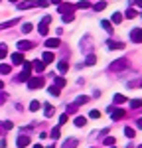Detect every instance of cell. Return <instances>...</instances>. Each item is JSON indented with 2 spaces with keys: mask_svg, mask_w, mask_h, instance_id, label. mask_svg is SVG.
<instances>
[{
  "mask_svg": "<svg viewBox=\"0 0 142 148\" xmlns=\"http://www.w3.org/2000/svg\"><path fill=\"white\" fill-rule=\"evenodd\" d=\"M65 83H67V81L63 79V77H55V87L61 89V87H65Z\"/></svg>",
  "mask_w": 142,
  "mask_h": 148,
  "instance_id": "obj_34",
  "label": "cell"
},
{
  "mask_svg": "<svg viewBox=\"0 0 142 148\" xmlns=\"http://www.w3.org/2000/svg\"><path fill=\"white\" fill-rule=\"evenodd\" d=\"M140 85H142V81H140Z\"/></svg>",
  "mask_w": 142,
  "mask_h": 148,
  "instance_id": "obj_56",
  "label": "cell"
},
{
  "mask_svg": "<svg viewBox=\"0 0 142 148\" xmlns=\"http://www.w3.org/2000/svg\"><path fill=\"white\" fill-rule=\"evenodd\" d=\"M26 83H28V89H30V91H34V89L44 87V77H30Z\"/></svg>",
  "mask_w": 142,
  "mask_h": 148,
  "instance_id": "obj_3",
  "label": "cell"
},
{
  "mask_svg": "<svg viewBox=\"0 0 142 148\" xmlns=\"http://www.w3.org/2000/svg\"><path fill=\"white\" fill-rule=\"evenodd\" d=\"M28 79H30V73H28V71H22V73L16 77V81H18V83H24V81H28Z\"/></svg>",
  "mask_w": 142,
  "mask_h": 148,
  "instance_id": "obj_22",
  "label": "cell"
},
{
  "mask_svg": "<svg viewBox=\"0 0 142 148\" xmlns=\"http://www.w3.org/2000/svg\"><path fill=\"white\" fill-rule=\"evenodd\" d=\"M6 99H8V95H6V93H0V105L6 103Z\"/></svg>",
  "mask_w": 142,
  "mask_h": 148,
  "instance_id": "obj_45",
  "label": "cell"
},
{
  "mask_svg": "<svg viewBox=\"0 0 142 148\" xmlns=\"http://www.w3.org/2000/svg\"><path fill=\"white\" fill-rule=\"evenodd\" d=\"M113 103H115V105H122V103H126V97L120 95V93H117V95L113 97Z\"/></svg>",
  "mask_w": 142,
  "mask_h": 148,
  "instance_id": "obj_19",
  "label": "cell"
},
{
  "mask_svg": "<svg viewBox=\"0 0 142 148\" xmlns=\"http://www.w3.org/2000/svg\"><path fill=\"white\" fill-rule=\"evenodd\" d=\"M138 148H142V144H140V146H138Z\"/></svg>",
  "mask_w": 142,
  "mask_h": 148,
  "instance_id": "obj_54",
  "label": "cell"
},
{
  "mask_svg": "<svg viewBox=\"0 0 142 148\" xmlns=\"http://www.w3.org/2000/svg\"><path fill=\"white\" fill-rule=\"evenodd\" d=\"M128 103H130V109H140V107H142L140 99H132V101H128Z\"/></svg>",
  "mask_w": 142,
  "mask_h": 148,
  "instance_id": "obj_27",
  "label": "cell"
},
{
  "mask_svg": "<svg viewBox=\"0 0 142 148\" xmlns=\"http://www.w3.org/2000/svg\"><path fill=\"white\" fill-rule=\"evenodd\" d=\"M10 2H18V0H10Z\"/></svg>",
  "mask_w": 142,
  "mask_h": 148,
  "instance_id": "obj_52",
  "label": "cell"
},
{
  "mask_svg": "<svg viewBox=\"0 0 142 148\" xmlns=\"http://www.w3.org/2000/svg\"><path fill=\"white\" fill-rule=\"evenodd\" d=\"M124 111L122 109H113V113H111V116H113V121H120V119H124Z\"/></svg>",
  "mask_w": 142,
  "mask_h": 148,
  "instance_id": "obj_14",
  "label": "cell"
},
{
  "mask_svg": "<svg viewBox=\"0 0 142 148\" xmlns=\"http://www.w3.org/2000/svg\"><path fill=\"white\" fill-rule=\"evenodd\" d=\"M32 47H34V42H30V40H20L18 42V51H28Z\"/></svg>",
  "mask_w": 142,
  "mask_h": 148,
  "instance_id": "obj_5",
  "label": "cell"
},
{
  "mask_svg": "<svg viewBox=\"0 0 142 148\" xmlns=\"http://www.w3.org/2000/svg\"><path fill=\"white\" fill-rule=\"evenodd\" d=\"M49 148H53V146H49Z\"/></svg>",
  "mask_w": 142,
  "mask_h": 148,
  "instance_id": "obj_55",
  "label": "cell"
},
{
  "mask_svg": "<svg viewBox=\"0 0 142 148\" xmlns=\"http://www.w3.org/2000/svg\"><path fill=\"white\" fill-rule=\"evenodd\" d=\"M67 121H69V114H67V113H63L61 116H59V125H65Z\"/></svg>",
  "mask_w": 142,
  "mask_h": 148,
  "instance_id": "obj_41",
  "label": "cell"
},
{
  "mask_svg": "<svg viewBox=\"0 0 142 148\" xmlns=\"http://www.w3.org/2000/svg\"><path fill=\"white\" fill-rule=\"evenodd\" d=\"M75 8H81V10H83V8H89V0H79Z\"/></svg>",
  "mask_w": 142,
  "mask_h": 148,
  "instance_id": "obj_37",
  "label": "cell"
},
{
  "mask_svg": "<svg viewBox=\"0 0 142 148\" xmlns=\"http://www.w3.org/2000/svg\"><path fill=\"white\" fill-rule=\"evenodd\" d=\"M130 40H132L134 44H142V28H134V30L130 32Z\"/></svg>",
  "mask_w": 142,
  "mask_h": 148,
  "instance_id": "obj_4",
  "label": "cell"
},
{
  "mask_svg": "<svg viewBox=\"0 0 142 148\" xmlns=\"http://www.w3.org/2000/svg\"><path fill=\"white\" fill-rule=\"evenodd\" d=\"M87 101H89V97H85V95H81V97H77V99H75V105L79 107V105H85Z\"/></svg>",
  "mask_w": 142,
  "mask_h": 148,
  "instance_id": "obj_31",
  "label": "cell"
},
{
  "mask_svg": "<svg viewBox=\"0 0 142 148\" xmlns=\"http://www.w3.org/2000/svg\"><path fill=\"white\" fill-rule=\"evenodd\" d=\"M101 26H103V28H105L106 32H113V24L109 22V20H103V22H101Z\"/></svg>",
  "mask_w": 142,
  "mask_h": 148,
  "instance_id": "obj_33",
  "label": "cell"
},
{
  "mask_svg": "<svg viewBox=\"0 0 142 148\" xmlns=\"http://www.w3.org/2000/svg\"><path fill=\"white\" fill-rule=\"evenodd\" d=\"M53 59H55V56H53V51H46V53L42 56V61H44V63H51Z\"/></svg>",
  "mask_w": 142,
  "mask_h": 148,
  "instance_id": "obj_16",
  "label": "cell"
},
{
  "mask_svg": "<svg viewBox=\"0 0 142 148\" xmlns=\"http://www.w3.org/2000/svg\"><path fill=\"white\" fill-rule=\"evenodd\" d=\"M61 46V42H59V38H49V40H46V47L47 49H55V47Z\"/></svg>",
  "mask_w": 142,
  "mask_h": 148,
  "instance_id": "obj_6",
  "label": "cell"
},
{
  "mask_svg": "<svg viewBox=\"0 0 142 148\" xmlns=\"http://www.w3.org/2000/svg\"><path fill=\"white\" fill-rule=\"evenodd\" d=\"M47 93H51L53 97H59V87H55V85H49V87H47Z\"/></svg>",
  "mask_w": 142,
  "mask_h": 148,
  "instance_id": "obj_28",
  "label": "cell"
},
{
  "mask_svg": "<svg viewBox=\"0 0 142 148\" xmlns=\"http://www.w3.org/2000/svg\"><path fill=\"white\" fill-rule=\"evenodd\" d=\"M89 116H91V119H99V116H101V113H99L97 109H93V111L89 113Z\"/></svg>",
  "mask_w": 142,
  "mask_h": 148,
  "instance_id": "obj_43",
  "label": "cell"
},
{
  "mask_svg": "<svg viewBox=\"0 0 142 148\" xmlns=\"http://www.w3.org/2000/svg\"><path fill=\"white\" fill-rule=\"evenodd\" d=\"M38 6V2L34 0H26V2H18V10H28V8H34Z\"/></svg>",
  "mask_w": 142,
  "mask_h": 148,
  "instance_id": "obj_9",
  "label": "cell"
},
{
  "mask_svg": "<svg viewBox=\"0 0 142 148\" xmlns=\"http://www.w3.org/2000/svg\"><path fill=\"white\" fill-rule=\"evenodd\" d=\"M34 148H44V146H42V144H34Z\"/></svg>",
  "mask_w": 142,
  "mask_h": 148,
  "instance_id": "obj_50",
  "label": "cell"
},
{
  "mask_svg": "<svg viewBox=\"0 0 142 148\" xmlns=\"http://www.w3.org/2000/svg\"><path fill=\"white\" fill-rule=\"evenodd\" d=\"M81 51H91V36H85L81 40Z\"/></svg>",
  "mask_w": 142,
  "mask_h": 148,
  "instance_id": "obj_11",
  "label": "cell"
},
{
  "mask_svg": "<svg viewBox=\"0 0 142 148\" xmlns=\"http://www.w3.org/2000/svg\"><path fill=\"white\" fill-rule=\"evenodd\" d=\"M2 89H4V81H0V91H2Z\"/></svg>",
  "mask_w": 142,
  "mask_h": 148,
  "instance_id": "obj_48",
  "label": "cell"
},
{
  "mask_svg": "<svg viewBox=\"0 0 142 148\" xmlns=\"http://www.w3.org/2000/svg\"><path fill=\"white\" fill-rule=\"evenodd\" d=\"M124 134H126L128 138H134V134H136V130H134V128H130V126H126V128H124Z\"/></svg>",
  "mask_w": 142,
  "mask_h": 148,
  "instance_id": "obj_32",
  "label": "cell"
},
{
  "mask_svg": "<svg viewBox=\"0 0 142 148\" xmlns=\"http://www.w3.org/2000/svg\"><path fill=\"white\" fill-rule=\"evenodd\" d=\"M10 71H12V67L8 63H0V75H8Z\"/></svg>",
  "mask_w": 142,
  "mask_h": 148,
  "instance_id": "obj_21",
  "label": "cell"
},
{
  "mask_svg": "<svg viewBox=\"0 0 142 148\" xmlns=\"http://www.w3.org/2000/svg\"><path fill=\"white\" fill-rule=\"evenodd\" d=\"M12 126H14V125H12L10 121H4V123H2V121H0V128H4V130H10Z\"/></svg>",
  "mask_w": 142,
  "mask_h": 148,
  "instance_id": "obj_36",
  "label": "cell"
},
{
  "mask_svg": "<svg viewBox=\"0 0 142 148\" xmlns=\"http://www.w3.org/2000/svg\"><path fill=\"white\" fill-rule=\"evenodd\" d=\"M61 20L65 24H69V22H73V14H61Z\"/></svg>",
  "mask_w": 142,
  "mask_h": 148,
  "instance_id": "obj_39",
  "label": "cell"
},
{
  "mask_svg": "<svg viewBox=\"0 0 142 148\" xmlns=\"http://www.w3.org/2000/svg\"><path fill=\"white\" fill-rule=\"evenodd\" d=\"M136 126H138V128H142V119H138V121H136Z\"/></svg>",
  "mask_w": 142,
  "mask_h": 148,
  "instance_id": "obj_47",
  "label": "cell"
},
{
  "mask_svg": "<svg viewBox=\"0 0 142 148\" xmlns=\"http://www.w3.org/2000/svg\"><path fill=\"white\" fill-rule=\"evenodd\" d=\"M77 109H79V107H77L75 103H71V105H67V107H65V111H67V114H73V113H77Z\"/></svg>",
  "mask_w": 142,
  "mask_h": 148,
  "instance_id": "obj_25",
  "label": "cell"
},
{
  "mask_svg": "<svg viewBox=\"0 0 142 148\" xmlns=\"http://www.w3.org/2000/svg\"><path fill=\"white\" fill-rule=\"evenodd\" d=\"M136 4H138V6H142V0H136Z\"/></svg>",
  "mask_w": 142,
  "mask_h": 148,
  "instance_id": "obj_51",
  "label": "cell"
},
{
  "mask_svg": "<svg viewBox=\"0 0 142 148\" xmlns=\"http://www.w3.org/2000/svg\"><path fill=\"white\" fill-rule=\"evenodd\" d=\"M49 22H51V16H44L42 18V22L38 26V32L42 36H47V32H49Z\"/></svg>",
  "mask_w": 142,
  "mask_h": 148,
  "instance_id": "obj_2",
  "label": "cell"
},
{
  "mask_svg": "<svg viewBox=\"0 0 142 148\" xmlns=\"http://www.w3.org/2000/svg\"><path fill=\"white\" fill-rule=\"evenodd\" d=\"M73 10H75V6L73 4H65V2L59 4V8H57V12H61V14H71Z\"/></svg>",
  "mask_w": 142,
  "mask_h": 148,
  "instance_id": "obj_10",
  "label": "cell"
},
{
  "mask_svg": "<svg viewBox=\"0 0 142 148\" xmlns=\"http://www.w3.org/2000/svg\"><path fill=\"white\" fill-rule=\"evenodd\" d=\"M95 63H97V57L93 53H89V56L85 57V65H95Z\"/></svg>",
  "mask_w": 142,
  "mask_h": 148,
  "instance_id": "obj_23",
  "label": "cell"
},
{
  "mask_svg": "<svg viewBox=\"0 0 142 148\" xmlns=\"http://www.w3.org/2000/svg\"><path fill=\"white\" fill-rule=\"evenodd\" d=\"M24 61H26V59H24V53H22V51L12 53V63H14V65H22Z\"/></svg>",
  "mask_w": 142,
  "mask_h": 148,
  "instance_id": "obj_8",
  "label": "cell"
},
{
  "mask_svg": "<svg viewBox=\"0 0 142 148\" xmlns=\"http://www.w3.org/2000/svg\"><path fill=\"white\" fill-rule=\"evenodd\" d=\"M57 67H59V71H61V73H65V71L69 69V63H67V61H59Z\"/></svg>",
  "mask_w": 142,
  "mask_h": 148,
  "instance_id": "obj_30",
  "label": "cell"
},
{
  "mask_svg": "<svg viewBox=\"0 0 142 148\" xmlns=\"http://www.w3.org/2000/svg\"><path fill=\"white\" fill-rule=\"evenodd\" d=\"M32 67H34L38 73H42V71H44V67H46V63H44V61H40V59H36L34 63H32Z\"/></svg>",
  "mask_w": 142,
  "mask_h": 148,
  "instance_id": "obj_17",
  "label": "cell"
},
{
  "mask_svg": "<svg viewBox=\"0 0 142 148\" xmlns=\"http://www.w3.org/2000/svg\"><path fill=\"white\" fill-rule=\"evenodd\" d=\"M109 49H124V44H120V42H109Z\"/></svg>",
  "mask_w": 142,
  "mask_h": 148,
  "instance_id": "obj_20",
  "label": "cell"
},
{
  "mask_svg": "<svg viewBox=\"0 0 142 148\" xmlns=\"http://www.w3.org/2000/svg\"><path fill=\"white\" fill-rule=\"evenodd\" d=\"M6 56H8V47L6 44H0V59H4Z\"/></svg>",
  "mask_w": 142,
  "mask_h": 148,
  "instance_id": "obj_29",
  "label": "cell"
},
{
  "mask_svg": "<svg viewBox=\"0 0 142 148\" xmlns=\"http://www.w3.org/2000/svg\"><path fill=\"white\" fill-rule=\"evenodd\" d=\"M53 113H55V109H53L49 103H46V105H44V114H46L47 119H49V116H53Z\"/></svg>",
  "mask_w": 142,
  "mask_h": 148,
  "instance_id": "obj_15",
  "label": "cell"
},
{
  "mask_svg": "<svg viewBox=\"0 0 142 148\" xmlns=\"http://www.w3.org/2000/svg\"><path fill=\"white\" fill-rule=\"evenodd\" d=\"M51 2H53V4H61V0H51Z\"/></svg>",
  "mask_w": 142,
  "mask_h": 148,
  "instance_id": "obj_49",
  "label": "cell"
},
{
  "mask_svg": "<svg viewBox=\"0 0 142 148\" xmlns=\"http://www.w3.org/2000/svg\"><path fill=\"white\" fill-rule=\"evenodd\" d=\"M16 24H20V18H12V20L2 22V24H0V30H4V28H12V26H16Z\"/></svg>",
  "mask_w": 142,
  "mask_h": 148,
  "instance_id": "obj_12",
  "label": "cell"
},
{
  "mask_svg": "<svg viewBox=\"0 0 142 148\" xmlns=\"http://www.w3.org/2000/svg\"><path fill=\"white\" fill-rule=\"evenodd\" d=\"M47 4H49L47 0H40V2H38V6H47Z\"/></svg>",
  "mask_w": 142,
  "mask_h": 148,
  "instance_id": "obj_46",
  "label": "cell"
},
{
  "mask_svg": "<svg viewBox=\"0 0 142 148\" xmlns=\"http://www.w3.org/2000/svg\"><path fill=\"white\" fill-rule=\"evenodd\" d=\"M120 22H122V14L115 12V14H113V18H111V24H120Z\"/></svg>",
  "mask_w": 142,
  "mask_h": 148,
  "instance_id": "obj_24",
  "label": "cell"
},
{
  "mask_svg": "<svg viewBox=\"0 0 142 148\" xmlns=\"http://www.w3.org/2000/svg\"><path fill=\"white\" fill-rule=\"evenodd\" d=\"M16 144H18V148H26L28 144H30V136H26V134H20V136L16 138Z\"/></svg>",
  "mask_w": 142,
  "mask_h": 148,
  "instance_id": "obj_7",
  "label": "cell"
},
{
  "mask_svg": "<svg viewBox=\"0 0 142 148\" xmlns=\"http://www.w3.org/2000/svg\"><path fill=\"white\" fill-rule=\"evenodd\" d=\"M77 144H79L77 138H67V140L61 144V148H77Z\"/></svg>",
  "mask_w": 142,
  "mask_h": 148,
  "instance_id": "obj_13",
  "label": "cell"
},
{
  "mask_svg": "<svg viewBox=\"0 0 142 148\" xmlns=\"http://www.w3.org/2000/svg\"><path fill=\"white\" fill-rule=\"evenodd\" d=\"M40 109H42V103H40V101H32V103H30V111H34V113H36V111H40Z\"/></svg>",
  "mask_w": 142,
  "mask_h": 148,
  "instance_id": "obj_26",
  "label": "cell"
},
{
  "mask_svg": "<svg viewBox=\"0 0 142 148\" xmlns=\"http://www.w3.org/2000/svg\"><path fill=\"white\" fill-rule=\"evenodd\" d=\"M128 67H130V61L126 59V57H120V59L113 61V63L109 65V69H111V71H122V69H128Z\"/></svg>",
  "mask_w": 142,
  "mask_h": 148,
  "instance_id": "obj_1",
  "label": "cell"
},
{
  "mask_svg": "<svg viewBox=\"0 0 142 148\" xmlns=\"http://www.w3.org/2000/svg\"><path fill=\"white\" fill-rule=\"evenodd\" d=\"M124 16H126V18H134V16H136V10H134V8H128Z\"/></svg>",
  "mask_w": 142,
  "mask_h": 148,
  "instance_id": "obj_42",
  "label": "cell"
},
{
  "mask_svg": "<svg viewBox=\"0 0 142 148\" xmlns=\"http://www.w3.org/2000/svg\"><path fill=\"white\" fill-rule=\"evenodd\" d=\"M93 8H95V10H97V12H101V10H105V8H106V2H97V4H95Z\"/></svg>",
  "mask_w": 142,
  "mask_h": 148,
  "instance_id": "obj_38",
  "label": "cell"
},
{
  "mask_svg": "<svg viewBox=\"0 0 142 148\" xmlns=\"http://www.w3.org/2000/svg\"><path fill=\"white\" fill-rule=\"evenodd\" d=\"M105 144L113 146V144H115V138H113V136H106V138H105Z\"/></svg>",
  "mask_w": 142,
  "mask_h": 148,
  "instance_id": "obj_44",
  "label": "cell"
},
{
  "mask_svg": "<svg viewBox=\"0 0 142 148\" xmlns=\"http://www.w3.org/2000/svg\"><path fill=\"white\" fill-rule=\"evenodd\" d=\"M32 28H34L32 24H28V22H26V24L22 26V32H24V34H30V32H32Z\"/></svg>",
  "mask_w": 142,
  "mask_h": 148,
  "instance_id": "obj_40",
  "label": "cell"
},
{
  "mask_svg": "<svg viewBox=\"0 0 142 148\" xmlns=\"http://www.w3.org/2000/svg\"><path fill=\"white\" fill-rule=\"evenodd\" d=\"M49 136L53 138V140H55V138H59V126H53V128H51V132H49Z\"/></svg>",
  "mask_w": 142,
  "mask_h": 148,
  "instance_id": "obj_35",
  "label": "cell"
},
{
  "mask_svg": "<svg viewBox=\"0 0 142 148\" xmlns=\"http://www.w3.org/2000/svg\"><path fill=\"white\" fill-rule=\"evenodd\" d=\"M111 148H117V146H111Z\"/></svg>",
  "mask_w": 142,
  "mask_h": 148,
  "instance_id": "obj_53",
  "label": "cell"
},
{
  "mask_svg": "<svg viewBox=\"0 0 142 148\" xmlns=\"http://www.w3.org/2000/svg\"><path fill=\"white\" fill-rule=\"evenodd\" d=\"M73 123H75L77 128H81V126L87 125V116H75V121H73Z\"/></svg>",
  "mask_w": 142,
  "mask_h": 148,
  "instance_id": "obj_18",
  "label": "cell"
}]
</instances>
